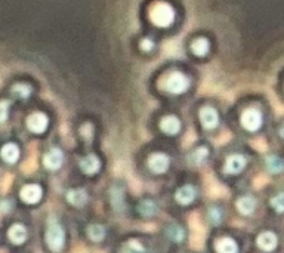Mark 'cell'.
Returning <instances> with one entry per match:
<instances>
[{
  "mask_svg": "<svg viewBox=\"0 0 284 253\" xmlns=\"http://www.w3.org/2000/svg\"><path fill=\"white\" fill-rule=\"evenodd\" d=\"M150 17H151V21L154 25H157L160 28H166V27L172 25V23L175 21V11L167 3H157L153 8Z\"/></svg>",
  "mask_w": 284,
  "mask_h": 253,
  "instance_id": "cell-1",
  "label": "cell"
},
{
  "mask_svg": "<svg viewBox=\"0 0 284 253\" xmlns=\"http://www.w3.org/2000/svg\"><path fill=\"white\" fill-rule=\"evenodd\" d=\"M188 88H189V78L181 71L170 73L164 80V89L172 95H181L186 92Z\"/></svg>",
  "mask_w": 284,
  "mask_h": 253,
  "instance_id": "cell-2",
  "label": "cell"
},
{
  "mask_svg": "<svg viewBox=\"0 0 284 253\" xmlns=\"http://www.w3.org/2000/svg\"><path fill=\"white\" fill-rule=\"evenodd\" d=\"M46 241H48L51 250H53V252H59V250L64 247L65 232H64L62 227H61L58 222L51 221L49 228H48V232H46Z\"/></svg>",
  "mask_w": 284,
  "mask_h": 253,
  "instance_id": "cell-3",
  "label": "cell"
},
{
  "mask_svg": "<svg viewBox=\"0 0 284 253\" xmlns=\"http://www.w3.org/2000/svg\"><path fill=\"white\" fill-rule=\"evenodd\" d=\"M241 123H243V126H244L247 130L255 132V130H258V129L260 127V125H262V114H260L258 110H255V108H249V110H246V111L243 113V116H241Z\"/></svg>",
  "mask_w": 284,
  "mask_h": 253,
  "instance_id": "cell-4",
  "label": "cell"
},
{
  "mask_svg": "<svg viewBox=\"0 0 284 253\" xmlns=\"http://www.w3.org/2000/svg\"><path fill=\"white\" fill-rule=\"evenodd\" d=\"M48 117L43 114V113H34V114H31L30 117H28V120H27V126H28V129L31 130V132H34V133H42V132H45L46 130V127H48Z\"/></svg>",
  "mask_w": 284,
  "mask_h": 253,
  "instance_id": "cell-5",
  "label": "cell"
},
{
  "mask_svg": "<svg viewBox=\"0 0 284 253\" xmlns=\"http://www.w3.org/2000/svg\"><path fill=\"white\" fill-rule=\"evenodd\" d=\"M42 188L40 185L37 184H30V185H26L23 190H21V197L26 203L28 204H34L37 203L40 199H42Z\"/></svg>",
  "mask_w": 284,
  "mask_h": 253,
  "instance_id": "cell-6",
  "label": "cell"
},
{
  "mask_svg": "<svg viewBox=\"0 0 284 253\" xmlns=\"http://www.w3.org/2000/svg\"><path fill=\"white\" fill-rule=\"evenodd\" d=\"M200 120H202V125L206 127V129H213L218 126L219 123V116H218V111L212 107H205L202 111H200Z\"/></svg>",
  "mask_w": 284,
  "mask_h": 253,
  "instance_id": "cell-7",
  "label": "cell"
},
{
  "mask_svg": "<svg viewBox=\"0 0 284 253\" xmlns=\"http://www.w3.org/2000/svg\"><path fill=\"white\" fill-rule=\"evenodd\" d=\"M62 160H64V154H62V151H61V150H58V148H52V150H51V151L45 155L43 163H45V166H46L48 169H51V171H56V169H59V167H61Z\"/></svg>",
  "mask_w": 284,
  "mask_h": 253,
  "instance_id": "cell-8",
  "label": "cell"
},
{
  "mask_svg": "<svg viewBox=\"0 0 284 253\" xmlns=\"http://www.w3.org/2000/svg\"><path fill=\"white\" fill-rule=\"evenodd\" d=\"M148 164H150L153 172H155V174H163L166 169L169 167V157H167L166 154L157 152V154L151 155Z\"/></svg>",
  "mask_w": 284,
  "mask_h": 253,
  "instance_id": "cell-9",
  "label": "cell"
},
{
  "mask_svg": "<svg viewBox=\"0 0 284 253\" xmlns=\"http://www.w3.org/2000/svg\"><path fill=\"white\" fill-rule=\"evenodd\" d=\"M100 167H101V161H100V158L97 155H93V154L84 157L80 161V169L84 174H87V175L97 174L100 171Z\"/></svg>",
  "mask_w": 284,
  "mask_h": 253,
  "instance_id": "cell-10",
  "label": "cell"
},
{
  "mask_svg": "<svg viewBox=\"0 0 284 253\" xmlns=\"http://www.w3.org/2000/svg\"><path fill=\"white\" fill-rule=\"evenodd\" d=\"M246 166V158L243 155H231L225 163V171L228 174H238Z\"/></svg>",
  "mask_w": 284,
  "mask_h": 253,
  "instance_id": "cell-11",
  "label": "cell"
},
{
  "mask_svg": "<svg viewBox=\"0 0 284 253\" xmlns=\"http://www.w3.org/2000/svg\"><path fill=\"white\" fill-rule=\"evenodd\" d=\"M161 130L164 132V133H167V135H175V133H178L179 132V129H181V122H179V119L178 117H175V116H167V117H164L163 120H161Z\"/></svg>",
  "mask_w": 284,
  "mask_h": 253,
  "instance_id": "cell-12",
  "label": "cell"
},
{
  "mask_svg": "<svg viewBox=\"0 0 284 253\" xmlns=\"http://www.w3.org/2000/svg\"><path fill=\"white\" fill-rule=\"evenodd\" d=\"M258 244H259V247L262 249V250H265V252H271V250H274L275 249V246H277V237L272 234V232H262L259 237H258Z\"/></svg>",
  "mask_w": 284,
  "mask_h": 253,
  "instance_id": "cell-13",
  "label": "cell"
},
{
  "mask_svg": "<svg viewBox=\"0 0 284 253\" xmlns=\"http://www.w3.org/2000/svg\"><path fill=\"white\" fill-rule=\"evenodd\" d=\"M196 199V190L191 185H185L182 187L178 193H176V200L181 204H189L193 200Z\"/></svg>",
  "mask_w": 284,
  "mask_h": 253,
  "instance_id": "cell-14",
  "label": "cell"
},
{
  "mask_svg": "<svg viewBox=\"0 0 284 253\" xmlns=\"http://www.w3.org/2000/svg\"><path fill=\"white\" fill-rule=\"evenodd\" d=\"M67 200H68V203H71L73 206L80 207V206H83V204L87 202V194H86L84 190H80V188L71 190V191L67 193Z\"/></svg>",
  "mask_w": 284,
  "mask_h": 253,
  "instance_id": "cell-15",
  "label": "cell"
},
{
  "mask_svg": "<svg viewBox=\"0 0 284 253\" xmlns=\"http://www.w3.org/2000/svg\"><path fill=\"white\" fill-rule=\"evenodd\" d=\"M8 235H9V238H11L12 243L21 244V243L26 241V238H27V229H26V227H23V225H20V224H15V225L11 227Z\"/></svg>",
  "mask_w": 284,
  "mask_h": 253,
  "instance_id": "cell-16",
  "label": "cell"
},
{
  "mask_svg": "<svg viewBox=\"0 0 284 253\" xmlns=\"http://www.w3.org/2000/svg\"><path fill=\"white\" fill-rule=\"evenodd\" d=\"M218 253H238V247L232 238H222L216 243Z\"/></svg>",
  "mask_w": 284,
  "mask_h": 253,
  "instance_id": "cell-17",
  "label": "cell"
},
{
  "mask_svg": "<svg viewBox=\"0 0 284 253\" xmlns=\"http://www.w3.org/2000/svg\"><path fill=\"white\" fill-rule=\"evenodd\" d=\"M2 157L5 158V161L8 163H15L20 157V150L15 144H6L2 148Z\"/></svg>",
  "mask_w": 284,
  "mask_h": 253,
  "instance_id": "cell-18",
  "label": "cell"
},
{
  "mask_svg": "<svg viewBox=\"0 0 284 253\" xmlns=\"http://www.w3.org/2000/svg\"><path fill=\"white\" fill-rule=\"evenodd\" d=\"M209 49H210V43H209V40L205 39V37L197 39V40L191 45V51H193V53L197 55V56H205V55H207Z\"/></svg>",
  "mask_w": 284,
  "mask_h": 253,
  "instance_id": "cell-19",
  "label": "cell"
},
{
  "mask_svg": "<svg viewBox=\"0 0 284 253\" xmlns=\"http://www.w3.org/2000/svg\"><path fill=\"white\" fill-rule=\"evenodd\" d=\"M12 95L20 98V100H27L30 95H31V88H30V84L27 83H15L12 89H11Z\"/></svg>",
  "mask_w": 284,
  "mask_h": 253,
  "instance_id": "cell-20",
  "label": "cell"
},
{
  "mask_svg": "<svg viewBox=\"0 0 284 253\" xmlns=\"http://www.w3.org/2000/svg\"><path fill=\"white\" fill-rule=\"evenodd\" d=\"M237 207L243 215H250V213H253V210L256 207V202L253 197H243L238 200Z\"/></svg>",
  "mask_w": 284,
  "mask_h": 253,
  "instance_id": "cell-21",
  "label": "cell"
},
{
  "mask_svg": "<svg viewBox=\"0 0 284 253\" xmlns=\"http://www.w3.org/2000/svg\"><path fill=\"white\" fill-rule=\"evenodd\" d=\"M122 253H148V250L136 240H130L128 241L123 249H122Z\"/></svg>",
  "mask_w": 284,
  "mask_h": 253,
  "instance_id": "cell-22",
  "label": "cell"
},
{
  "mask_svg": "<svg viewBox=\"0 0 284 253\" xmlns=\"http://www.w3.org/2000/svg\"><path fill=\"white\" fill-rule=\"evenodd\" d=\"M266 167L269 172H274V174H280L283 171V161L280 157L277 155H271L266 158Z\"/></svg>",
  "mask_w": 284,
  "mask_h": 253,
  "instance_id": "cell-23",
  "label": "cell"
},
{
  "mask_svg": "<svg viewBox=\"0 0 284 253\" xmlns=\"http://www.w3.org/2000/svg\"><path fill=\"white\" fill-rule=\"evenodd\" d=\"M87 232H89V237H90L93 241H101V240L104 238V235H105L104 227H103V225H98V224L90 225L89 229H87Z\"/></svg>",
  "mask_w": 284,
  "mask_h": 253,
  "instance_id": "cell-24",
  "label": "cell"
},
{
  "mask_svg": "<svg viewBox=\"0 0 284 253\" xmlns=\"http://www.w3.org/2000/svg\"><path fill=\"white\" fill-rule=\"evenodd\" d=\"M157 212V204L151 200H144L141 204H139V213L142 216H151Z\"/></svg>",
  "mask_w": 284,
  "mask_h": 253,
  "instance_id": "cell-25",
  "label": "cell"
},
{
  "mask_svg": "<svg viewBox=\"0 0 284 253\" xmlns=\"http://www.w3.org/2000/svg\"><path fill=\"white\" fill-rule=\"evenodd\" d=\"M207 154H209V150H207L206 147H200V148H197V150L194 151V154H193V160H194V163H197V164L203 163V161L207 158Z\"/></svg>",
  "mask_w": 284,
  "mask_h": 253,
  "instance_id": "cell-26",
  "label": "cell"
},
{
  "mask_svg": "<svg viewBox=\"0 0 284 253\" xmlns=\"http://www.w3.org/2000/svg\"><path fill=\"white\" fill-rule=\"evenodd\" d=\"M8 117H9V102L0 101V123L6 122Z\"/></svg>",
  "mask_w": 284,
  "mask_h": 253,
  "instance_id": "cell-27",
  "label": "cell"
},
{
  "mask_svg": "<svg viewBox=\"0 0 284 253\" xmlns=\"http://www.w3.org/2000/svg\"><path fill=\"white\" fill-rule=\"evenodd\" d=\"M169 235L175 240V241H182L183 240V229L179 227H172L169 229Z\"/></svg>",
  "mask_w": 284,
  "mask_h": 253,
  "instance_id": "cell-28",
  "label": "cell"
},
{
  "mask_svg": "<svg viewBox=\"0 0 284 253\" xmlns=\"http://www.w3.org/2000/svg\"><path fill=\"white\" fill-rule=\"evenodd\" d=\"M209 218H210V221H212L213 224H219V222H221V219H222V213H221V210H219V209L212 207V209L209 210Z\"/></svg>",
  "mask_w": 284,
  "mask_h": 253,
  "instance_id": "cell-29",
  "label": "cell"
},
{
  "mask_svg": "<svg viewBox=\"0 0 284 253\" xmlns=\"http://www.w3.org/2000/svg\"><path fill=\"white\" fill-rule=\"evenodd\" d=\"M271 203H272V206L275 207V210H277L278 213H281V212H283V209H284V203H283V194H278L277 197H274Z\"/></svg>",
  "mask_w": 284,
  "mask_h": 253,
  "instance_id": "cell-30",
  "label": "cell"
},
{
  "mask_svg": "<svg viewBox=\"0 0 284 253\" xmlns=\"http://www.w3.org/2000/svg\"><path fill=\"white\" fill-rule=\"evenodd\" d=\"M153 48H154V42H153V40H150V39H144V40L141 42V49H142V51L150 52Z\"/></svg>",
  "mask_w": 284,
  "mask_h": 253,
  "instance_id": "cell-31",
  "label": "cell"
}]
</instances>
